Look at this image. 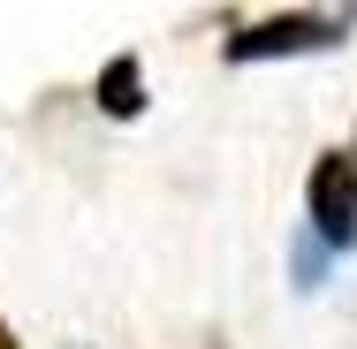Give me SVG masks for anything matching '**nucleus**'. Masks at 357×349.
<instances>
[{
    "instance_id": "obj_1",
    "label": "nucleus",
    "mask_w": 357,
    "mask_h": 349,
    "mask_svg": "<svg viewBox=\"0 0 357 349\" xmlns=\"http://www.w3.org/2000/svg\"><path fill=\"white\" fill-rule=\"evenodd\" d=\"M350 38V15H327V8H274L243 31L220 38V61L228 69H259V61H312V54H335Z\"/></svg>"
},
{
    "instance_id": "obj_2",
    "label": "nucleus",
    "mask_w": 357,
    "mask_h": 349,
    "mask_svg": "<svg viewBox=\"0 0 357 349\" xmlns=\"http://www.w3.org/2000/svg\"><path fill=\"white\" fill-rule=\"evenodd\" d=\"M304 220H312L319 251H350L357 243V160H350V144L312 152V167H304Z\"/></svg>"
},
{
    "instance_id": "obj_3",
    "label": "nucleus",
    "mask_w": 357,
    "mask_h": 349,
    "mask_svg": "<svg viewBox=\"0 0 357 349\" xmlns=\"http://www.w3.org/2000/svg\"><path fill=\"white\" fill-rule=\"evenodd\" d=\"M91 107H99L107 122H137L144 107H152V84H144L137 54H107V61H99V76H91Z\"/></svg>"
},
{
    "instance_id": "obj_4",
    "label": "nucleus",
    "mask_w": 357,
    "mask_h": 349,
    "mask_svg": "<svg viewBox=\"0 0 357 349\" xmlns=\"http://www.w3.org/2000/svg\"><path fill=\"white\" fill-rule=\"evenodd\" d=\"M0 349H23V342H15V327H8V319H0Z\"/></svg>"
},
{
    "instance_id": "obj_5",
    "label": "nucleus",
    "mask_w": 357,
    "mask_h": 349,
    "mask_svg": "<svg viewBox=\"0 0 357 349\" xmlns=\"http://www.w3.org/2000/svg\"><path fill=\"white\" fill-rule=\"evenodd\" d=\"M350 160H357V137H350Z\"/></svg>"
}]
</instances>
